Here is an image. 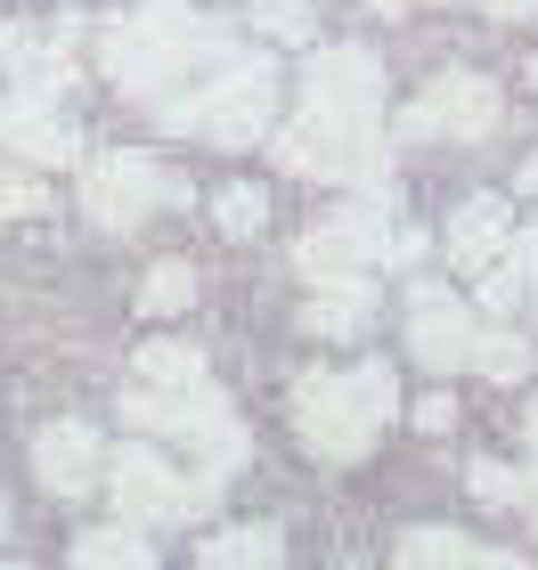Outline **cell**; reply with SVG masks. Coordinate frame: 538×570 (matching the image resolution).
Instances as JSON below:
<instances>
[{"label":"cell","mask_w":538,"mask_h":570,"mask_svg":"<svg viewBox=\"0 0 538 570\" xmlns=\"http://www.w3.org/2000/svg\"><path fill=\"white\" fill-rule=\"evenodd\" d=\"M392 416H400V375L383 367V358L294 375V432H302V449L326 456V464H359Z\"/></svg>","instance_id":"cell-1"},{"label":"cell","mask_w":538,"mask_h":570,"mask_svg":"<svg viewBox=\"0 0 538 570\" xmlns=\"http://www.w3.org/2000/svg\"><path fill=\"white\" fill-rule=\"evenodd\" d=\"M228 58H237V33L188 17L179 0H139L123 24H107V73L131 98H164L196 66H228Z\"/></svg>","instance_id":"cell-2"},{"label":"cell","mask_w":538,"mask_h":570,"mask_svg":"<svg viewBox=\"0 0 538 570\" xmlns=\"http://www.w3.org/2000/svg\"><path fill=\"white\" fill-rule=\"evenodd\" d=\"M156 115H164V131H196V139L237 155L253 139H270V122H277V66L237 49V58L213 66L188 98H156Z\"/></svg>","instance_id":"cell-3"},{"label":"cell","mask_w":538,"mask_h":570,"mask_svg":"<svg viewBox=\"0 0 538 570\" xmlns=\"http://www.w3.org/2000/svg\"><path fill=\"white\" fill-rule=\"evenodd\" d=\"M270 155L294 179H326V188H392V139L383 122H343L302 107L294 122H270Z\"/></svg>","instance_id":"cell-4"},{"label":"cell","mask_w":538,"mask_h":570,"mask_svg":"<svg viewBox=\"0 0 538 570\" xmlns=\"http://www.w3.org/2000/svg\"><path fill=\"white\" fill-rule=\"evenodd\" d=\"M123 416L139 432H164V440H188L204 456V481H228L237 464L253 456V440L237 424V407H228L213 383H179V392H156V383H131L123 392Z\"/></svg>","instance_id":"cell-5"},{"label":"cell","mask_w":538,"mask_h":570,"mask_svg":"<svg viewBox=\"0 0 538 570\" xmlns=\"http://www.w3.org/2000/svg\"><path fill=\"white\" fill-rule=\"evenodd\" d=\"M383 262H424V237L392 220V188H368L359 204L326 213L311 237L294 245V269H383Z\"/></svg>","instance_id":"cell-6"},{"label":"cell","mask_w":538,"mask_h":570,"mask_svg":"<svg viewBox=\"0 0 538 570\" xmlns=\"http://www.w3.org/2000/svg\"><path fill=\"white\" fill-rule=\"evenodd\" d=\"M107 498H115V513L131 530H164V522H196L204 505L221 498V481H179V464L164 456V449H147V440H131V449H115L107 456Z\"/></svg>","instance_id":"cell-7"},{"label":"cell","mask_w":538,"mask_h":570,"mask_svg":"<svg viewBox=\"0 0 538 570\" xmlns=\"http://www.w3.org/2000/svg\"><path fill=\"white\" fill-rule=\"evenodd\" d=\"M498 115H506V98H498L490 73L449 66V73H432V82L392 115V139H457V147H473V139L498 131Z\"/></svg>","instance_id":"cell-8"},{"label":"cell","mask_w":538,"mask_h":570,"mask_svg":"<svg viewBox=\"0 0 538 570\" xmlns=\"http://www.w3.org/2000/svg\"><path fill=\"white\" fill-rule=\"evenodd\" d=\"M473 343H481L473 294H457V285H441V277L408 285V358H417V367H432V375L449 383V375L473 367Z\"/></svg>","instance_id":"cell-9"},{"label":"cell","mask_w":538,"mask_h":570,"mask_svg":"<svg viewBox=\"0 0 538 570\" xmlns=\"http://www.w3.org/2000/svg\"><path fill=\"white\" fill-rule=\"evenodd\" d=\"M188 188H179L172 171H156L147 164V155H131V147H115V155H90L82 164V204H90V220L98 228H139L147 213H156V204H179Z\"/></svg>","instance_id":"cell-10"},{"label":"cell","mask_w":538,"mask_h":570,"mask_svg":"<svg viewBox=\"0 0 538 570\" xmlns=\"http://www.w3.org/2000/svg\"><path fill=\"white\" fill-rule=\"evenodd\" d=\"M302 107L343 115V122H383V66L359 41L311 49V66H302Z\"/></svg>","instance_id":"cell-11"},{"label":"cell","mask_w":538,"mask_h":570,"mask_svg":"<svg viewBox=\"0 0 538 570\" xmlns=\"http://www.w3.org/2000/svg\"><path fill=\"white\" fill-rule=\"evenodd\" d=\"M311 294H302V334H319V343H359V334L375 326V277L368 269H311L302 277Z\"/></svg>","instance_id":"cell-12"},{"label":"cell","mask_w":538,"mask_h":570,"mask_svg":"<svg viewBox=\"0 0 538 570\" xmlns=\"http://www.w3.org/2000/svg\"><path fill=\"white\" fill-rule=\"evenodd\" d=\"M0 147L17 164H82V131L58 115V98H33V90H17L0 107Z\"/></svg>","instance_id":"cell-13"},{"label":"cell","mask_w":538,"mask_h":570,"mask_svg":"<svg viewBox=\"0 0 538 570\" xmlns=\"http://www.w3.org/2000/svg\"><path fill=\"white\" fill-rule=\"evenodd\" d=\"M506 245H515V204H506V196H466V204L449 213L441 253H449V269L466 277V285H473L481 269H490Z\"/></svg>","instance_id":"cell-14"},{"label":"cell","mask_w":538,"mask_h":570,"mask_svg":"<svg viewBox=\"0 0 538 570\" xmlns=\"http://www.w3.org/2000/svg\"><path fill=\"white\" fill-rule=\"evenodd\" d=\"M33 473H41V489L49 498H82V489L107 473V449H98V432L90 424H41V440H33Z\"/></svg>","instance_id":"cell-15"},{"label":"cell","mask_w":538,"mask_h":570,"mask_svg":"<svg viewBox=\"0 0 538 570\" xmlns=\"http://www.w3.org/2000/svg\"><path fill=\"white\" fill-rule=\"evenodd\" d=\"M0 58H9L17 90H33V98H58V90L74 82V33H41V24H9V33H0Z\"/></svg>","instance_id":"cell-16"},{"label":"cell","mask_w":538,"mask_h":570,"mask_svg":"<svg viewBox=\"0 0 538 570\" xmlns=\"http://www.w3.org/2000/svg\"><path fill=\"white\" fill-rule=\"evenodd\" d=\"M196 562H204V570H277V562H286V530H277V522H237V530H213Z\"/></svg>","instance_id":"cell-17"},{"label":"cell","mask_w":538,"mask_h":570,"mask_svg":"<svg viewBox=\"0 0 538 570\" xmlns=\"http://www.w3.org/2000/svg\"><path fill=\"white\" fill-rule=\"evenodd\" d=\"M392 570H481V547L466 530H441V522H417L392 547Z\"/></svg>","instance_id":"cell-18"},{"label":"cell","mask_w":538,"mask_h":570,"mask_svg":"<svg viewBox=\"0 0 538 570\" xmlns=\"http://www.w3.org/2000/svg\"><path fill=\"white\" fill-rule=\"evenodd\" d=\"M530 367H538V343H530V334H515V326H490V318H481L473 375H490V383H530Z\"/></svg>","instance_id":"cell-19"},{"label":"cell","mask_w":538,"mask_h":570,"mask_svg":"<svg viewBox=\"0 0 538 570\" xmlns=\"http://www.w3.org/2000/svg\"><path fill=\"white\" fill-rule=\"evenodd\" d=\"M131 383H156V392L204 383V351H196V343H172V334H156V343H139V358H131Z\"/></svg>","instance_id":"cell-20"},{"label":"cell","mask_w":538,"mask_h":570,"mask_svg":"<svg viewBox=\"0 0 538 570\" xmlns=\"http://www.w3.org/2000/svg\"><path fill=\"white\" fill-rule=\"evenodd\" d=\"M74 570H156V547H147L131 522H115V530H90L82 547H74Z\"/></svg>","instance_id":"cell-21"},{"label":"cell","mask_w":538,"mask_h":570,"mask_svg":"<svg viewBox=\"0 0 538 570\" xmlns=\"http://www.w3.org/2000/svg\"><path fill=\"white\" fill-rule=\"evenodd\" d=\"M188 302H196V269L188 262H156L139 277V309H147V318H179Z\"/></svg>","instance_id":"cell-22"},{"label":"cell","mask_w":538,"mask_h":570,"mask_svg":"<svg viewBox=\"0 0 538 570\" xmlns=\"http://www.w3.org/2000/svg\"><path fill=\"white\" fill-rule=\"evenodd\" d=\"M466 489H473V498L490 505V513H515V505H522V464H506V456H473V464H466Z\"/></svg>","instance_id":"cell-23"},{"label":"cell","mask_w":538,"mask_h":570,"mask_svg":"<svg viewBox=\"0 0 538 570\" xmlns=\"http://www.w3.org/2000/svg\"><path fill=\"white\" fill-rule=\"evenodd\" d=\"M213 220H221V237H262L270 196L253 188V179H237V188H221V196H213Z\"/></svg>","instance_id":"cell-24"},{"label":"cell","mask_w":538,"mask_h":570,"mask_svg":"<svg viewBox=\"0 0 538 570\" xmlns=\"http://www.w3.org/2000/svg\"><path fill=\"white\" fill-rule=\"evenodd\" d=\"M253 33H270V41H319V9H311V0H253Z\"/></svg>","instance_id":"cell-25"},{"label":"cell","mask_w":538,"mask_h":570,"mask_svg":"<svg viewBox=\"0 0 538 570\" xmlns=\"http://www.w3.org/2000/svg\"><path fill=\"white\" fill-rule=\"evenodd\" d=\"M41 204H49V196H41L33 171H25V164H0V220H33Z\"/></svg>","instance_id":"cell-26"},{"label":"cell","mask_w":538,"mask_h":570,"mask_svg":"<svg viewBox=\"0 0 538 570\" xmlns=\"http://www.w3.org/2000/svg\"><path fill=\"white\" fill-rule=\"evenodd\" d=\"M449 424H457V400H449V392L417 400V432H449Z\"/></svg>","instance_id":"cell-27"},{"label":"cell","mask_w":538,"mask_h":570,"mask_svg":"<svg viewBox=\"0 0 538 570\" xmlns=\"http://www.w3.org/2000/svg\"><path fill=\"white\" fill-rule=\"evenodd\" d=\"M481 17H498V24H522V17H538V0H473Z\"/></svg>","instance_id":"cell-28"},{"label":"cell","mask_w":538,"mask_h":570,"mask_svg":"<svg viewBox=\"0 0 538 570\" xmlns=\"http://www.w3.org/2000/svg\"><path fill=\"white\" fill-rule=\"evenodd\" d=\"M522 513H530V530H538V449H530V464H522Z\"/></svg>","instance_id":"cell-29"},{"label":"cell","mask_w":538,"mask_h":570,"mask_svg":"<svg viewBox=\"0 0 538 570\" xmlns=\"http://www.w3.org/2000/svg\"><path fill=\"white\" fill-rule=\"evenodd\" d=\"M481 570H538L530 554H498V547H481Z\"/></svg>","instance_id":"cell-30"},{"label":"cell","mask_w":538,"mask_h":570,"mask_svg":"<svg viewBox=\"0 0 538 570\" xmlns=\"http://www.w3.org/2000/svg\"><path fill=\"white\" fill-rule=\"evenodd\" d=\"M515 196H530V204H538V155H530V164L515 171Z\"/></svg>","instance_id":"cell-31"},{"label":"cell","mask_w":538,"mask_h":570,"mask_svg":"<svg viewBox=\"0 0 538 570\" xmlns=\"http://www.w3.org/2000/svg\"><path fill=\"white\" fill-rule=\"evenodd\" d=\"M368 9H375V17H400V9H408V0H368Z\"/></svg>","instance_id":"cell-32"},{"label":"cell","mask_w":538,"mask_h":570,"mask_svg":"<svg viewBox=\"0 0 538 570\" xmlns=\"http://www.w3.org/2000/svg\"><path fill=\"white\" fill-rule=\"evenodd\" d=\"M522 424H530V449H538V400H530V416H522Z\"/></svg>","instance_id":"cell-33"},{"label":"cell","mask_w":538,"mask_h":570,"mask_svg":"<svg viewBox=\"0 0 538 570\" xmlns=\"http://www.w3.org/2000/svg\"><path fill=\"white\" fill-rule=\"evenodd\" d=\"M530 90H538V58H530Z\"/></svg>","instance_id":"cell-34"},{"label":"cell","mask_w":538,"mask_h":570,"mask_svg":"<svg viewBox=\"0 0 538 570\" xmlns=\"http://www.w3.org/2000/svg\"><path fill=\"white\" fill-rule=\"evenodd\" d=\"M0 530H9V505H0Z\"/></svg>","instance_id":"cell-35"},{"label":"cell","mask_w":538,"mask_h":570,"mask_svg":"<svg viewBox=\"0 0 538 570\" xmlns=\"http://www.w3.org/2000/svg\"><path fill=\"white\" fill-rule=\"evenodd\" d=\"M0 570H25V562H0Z\"/></svg>","instance_id":"cell-36"},{"label":"cell","mask_w":538,"mask_h":570,"mask_svg":"<svg viewBox=\"0 0 538 570\" xmlns=\"http://www.w3.org/2000/svg\"><path fill=\"white\" fill-rule=\"evenodd\" d=\"M441 9H449V0H441Z\"/></svg>","instance_id":"cell-37"}]
</instances>
